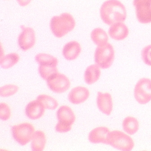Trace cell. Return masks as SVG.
<instances>
[{
	"mask_svg": "<svg viewBox=\"0 0 151 151\" xmlns=\"http://www.w3.org/2000/svg\"><path fill=\"white\" fill-rule=\"evenodd\" d=\"M102 21L108 25L124 22L127 18V10L118 0H108L104 2L100 9Z\"/></svg>",
	"mask_w": 151,
	"mask_h": 151,
	"instance_id": "6da1fadb",
	"label": "cell"
},
{
	"mask_svg": "<svg viewBox=\"0 0 151 151\" xmlns=\"http://www.w3.org/2000/svg\"><path fill=\"white\" fill-rule=\"evenodd\" d=\"M75 26L76 22L73 17L68 13L54 16L50 20V30L53 35L57 38L62 37L71 32Z\"/></svg>",
	"mask_w": 151,
	"mask_h": 151,
	"instance_id": "7a4b0ae2",
	"label": "cell"
},
{
	"mask_svg": "<svg viewBox=\"0 0 151 151\" xmlns=\"http://www.w3.org/2000/svg\"><path fill=\"white\" fill-rule=\"evenodd\" d=\"M107 145L123 151H130L133 149V139L127 134L118 130H112L109 133Z\"/></svg>",
	"mask_w": 151,
	"mask_h": 151,
	"instance_id": "3957f363",
	"label": "cell"
},
{
	"mask_svg": "<svg viewBox=\"0 0 151 151\" xmlns=\"http://www.w3.org/2000/svg\"><path fill=\"white\" fill-rule=\"evenodd\" d=\"M94 62L102 69L109 68L115 58V51L112 45L107 43L98 46L94 53Z\"/></svg>",
	"mask_w": 151,
	"mask_h": 151,
	"instance_id": "277c9868",
	"label": "cell"
},
{
	"mask_svg": "<svg viewBox=\"0 0 151 151\" xmlns=\"http://www.w3.org/2000/svg\"><path fill=\"white\" fill-rule=\"evenodd\" d=\"M12 135L19 145L24 146L31 141L35 132L33 125L29 123H22L11 128Z\"/></svg>",
	"mask_w": 151,
	"mask_h": 151,
	"instance_id": "5b68a950",
	"label": "cell"
},
{
	"mask_svg": "<svg viewBox=\"0 0 151 151\" xmlns=\"http://www.w3.org/2000/svg\"><path fill=\"white\" fill-rule=\"evenodd\" d=\"M134 98L139 104L144 105L151 101V80L147 78L140 79L134 89Z\"/></svg>",
	"mask_w": 151,
	"mask_h": 151,
	"instance_id": "8992f818",
	"label": "cell"
},
{
	"mask_svg": "<svg viewBox=\"0 0 151 151\" xmlns=\"http://www.w3.org/2000/svg\"><path fill=\"white\" fill-rule=\"evenodd\" d=\"M47 86L53 92L62 93L67 91L71 85L70 80L66 76L60 73H56L46 81Z\"/></svg>",
	"mask_w": 151,
	"mask_h": 151,
	"instance_id": "52a82bcc",
	"label": "cell"
},
{
	"mask_svg": "<svg viewBox=\"0 0 151 151\" xmlns=\"http://www.w3.org/2000/svg\"><path fill=\"white\" fill-rule=\"evenodd\" d=\"M136 17L142 24L151 23V0H134Z\"/></svg>",
	"mask_w": 151,
	"mask_h": 151,
	"instance_id": "ba28073f",
	"label": "cell"
},
{
	"mask_svg": "<svg viewBox=\"0 0 151 151\" xmlns=\"http://www.w3.org/2000/svg\"><path fill=\"white\" fill-rule=\"evenodd\" d=\"M22 32L18 37V45L21 50L27 51L35 45L36 35L35 31L31 27L22 26Z\"/></svg>",
	"mask_w": 151,
	"mask_h": 151,
	"instance_id": "9c48e42d",
	"label": "cell"
},
{
	"mask_svg": "<svg viewBox=\"0 0 151 151\" xmlns=\"http://www.w3.org/2000/svg\"><path fill=\"white\" fill-rule=\"evenodd\" d=\"M97 105L100 111L104 114L109 116L113 110L112 97L109 93H98Z\"/></svg>",
	"mask_w": 151,
	"mask_h": 151,
	"instance_id": "30bf717a",
	"label": "cell"
},
{
	"mask_svg": "<svg viewBox=\"0 0 151 151\" xmlns=\"http://www.w3.org/2000/svg\"><path fill=\"white\" fill-rule=\"evenodd\" d=\"M90 96V91L87 88L83 86H77L73 88L69 92L68 99L72 104L78 105L86 101Z\"/></svg>",
	"mask_w": 151,
	"mask_h": 151,
	"instance_id": "8fae6325",
	"label": "cell"
},
{
	"mask_svg": "<svg viewBox=\"0 0 151 151\" xmlns=\"http://www.w3.org/2000/svg\"><path fill=\"white\" fill-rule=\"evenodd\" d=\"M109 129L105 127H99L93 129L89 133L88 139L93 144L107 145Z\"/></svg>",
	"mask_w": 151,
	"mask_h": 151,
	"instance_id": "7c38bea8",
	"label": "cell"
},
{
	"mask_svg": "<svg viewBox=\"0 0 151 151\" xmlns=\"http://www.w3.org/2000/svg\"><path fill=\"white\" fill-rule=\"evenodd\" d=\"M45 109L41 102L36 99L31 101L27 105L25 114L31 120H37L43 116Z\"/></svg>",
	"mask_w": 151,
	"mask_h": 151,
	"instance_id": "4fadbf2b",
	"label": "cell"
},
{
	"mask_svg": "<svg viewBox=\"0 0 151 151\" xmlns=\"http://www.w3.org/2000/svg\"><path fill=\"white\" fill-rule=\"evenodd\" d=\"M58 122L72 127L76 121V116L71 108L66 105L61 106L56 113Z\"/></svg>",
	"mask_w": 151,
	"mask_h": 151,
	"instance_id": "5bb4252c",
	"label": "cell"
},
{
	"mask_svg": "<svg viewBox=\"0 0 151 151\" xmlns=\"http://www.w3.org/2000/svg\"><path fill=\"white\" fill-rule=\"evenodd\" d=\"M81 51V48L79 43L73 41L66 44L63 49L62 54L66 60L73 61L79 56Z\"/></svg>",
	"mask_w": 151,
	"mask_h": 151,
	"instance_id": "9a60e30c",
	"label": "cell"
},
{
	"mask_svg": "<svg viewBox=\"0 0 151 151\" xmlns=\"http://www.w3.org/2000/svg\"><path fill=\"white\" fill-rule=\"evenodd\" d=\"M129 32L128 28L122 22L111 25L109 30L110 37L116 41L124 40L128 36Z\"/></svg>",
	"mask_w": 151,
	"mask_h": 151,
	"instance_id": "2e32d148",
	"label": "cell"
},
{
	"mask_svg": "<svg viewBox=\"0 0 151 151\" xmlns=\"http://www.w3.org/2000/svg\"><path fill=\"white\" fill-rule=\"evenodd\" d=\"M101 76L100 68L96 64L88 66L84 73V80L88 85H92L98 81Z\"/></svg>",
	"mask_w": 151,
	"mask_h": 151,
	"instance_id": "e0dca14e",
	"label": "cell"
},
{
	"mask_svg": "<svg viewBox=\"0 0 151 151\" xmlns=\"http://www.w3.org/2000/svg\"><path fill=\"white\" fill-rule=\"evenodd\" d=\"M31 142V147L32 151H43L46 143V136L44 132L42 130L35 131Z\"/></svg>",
	"mask_w": 151,
	"mask_h": 151,
	"instance_id": "ac0fdd59",
	"label": "cell"
},
{
	"mask_svg": "<svg viewBox=\"0 0 151 151\" xmlns=\"http://www.w3.org/2000/svg\"><path fill=\"white\" fill-rule=\"evenodd\" d=\"M139 127L138 120L133 116H127L123 121V129L129 135L135 134L139 130Z\"/></svg>",
	"mask_w": 151,
	"mask_h": 151,
	"instance_id": "d6986e66",
	"label": "cell"
},
{
	"mask_svg": "<svg viewBox=\"0 0 151 151\" xmlns=\"http://www.w3.org/2000/svg\"><path fill=\"white\" fill-rule=\"evenodd\" d=\"M91 37L93 42L98 46L104 45L108 43V35L102 28L94 29L91 33Z\"/></svg>",
	"mask_w": 151,
	"mask_h": 151,
	"instance_id": "ffe728a7",
	"label": "cell"
},
{
	"mask_svg": "<svg viewBox=\"0 0 151 151\" xmlns=\"http://www.w3.org/2000/svg\"><path fill=\"white\" fill-rule=\"evenodd\" d=\"M19 56L16 53H12L1 57L0 65L4 69H9L19 62Z\"/></svg>",
	"mask_w": 151,
	"mask_h": 151,
	"instance_id": "44dd1931",
	"label": "cell"
},
{
	"mask_svg": "<svg viewBox=\"0 0 151 151\" xmlns=\"http://www.w3.org/2000/svg\"><path fill=\"white\" fill-rule=\"evenodd\" d=\"M57 65L55 64H42L39 65L38 72L41 78L47 81L52 75L58 73Z\"/></svg>",
	"mask_w": 151,
	"mask_h": 151,
	"instance_id": "7402d4cb",
	"label": "cell"
},
{
	"mask_svg": "<svg viewBox=\"0 0 151 151\" xmlns=\"http://www.w3.org/2000/svg\"><path fill=\"white\" fill-rule=\"evenodd\" d=\"M36 99L41 102L45 109H55L59 105L58 101L55 98L46 94H40Z\"/></svg>",
	"mask_w": 151,
	"mask_h": 151,
	"instance_id": "603a6c76",
	"label": "cell"
},
{
	"mask_svg": "<svg viewBox=\"0 0 151 151\" xmlns=\"http://www.w3.org/2000/svg\"><path fill=\"white\" fill-rule=\"evenodd\" d=\"M35 60L39 65L42 64H55L58 65V60L56 58L45 53H40L36 55Z\"/></svg>",
	"mask_w": 151,
	"mask_h": 151,
	"instance_id": "cb8c5ba5",
	"label": "cell"
},
{
	"mask_svg": "<svg viewBox=\"0 0 151 151\" xmlns=\"http://www.w3.org/2000/svg\"><path fill=\"white\" fill-rule=\"evenodd\" d=\"M19 91V87L13 84H9L0 88V96L2 97H8L15 94Z\"/></svg>",
	"mask_w": 151,
	"mask_h": 151,
	"instance_id": "d4e9b609",
	"label": "cell"
},
{
	"mask_svg": "<svg viewBox=\"0 0 151 151\" xmlns=\"http://www.w3.org/2000/svg\"><path fill=\"white\" fill-rule=\"evenodd\" d=\"M11 116V110L9 106L5 103L0 104V118L2 121L8 120Z\"/></svg>",
	"mask_w": 151,
	"mask_h": 151,
	"instance_id": "484cf974",
	"label": "cell"
},
{
	"mask_svg": "<svg viewBox=\"0 0 151 151\" xmlns=\"http://www.w3.org/2000/svg\"><path fill=\"white\" fill-rule=\"evenodd\" d=\"M141 57L146 65L151 66V45L144 47L141 51Z\"/></svg>",
	"mask_w": 151,
	"mask_h": 151,
	"instance_id": "4316f807",
	"label": "cell"
},
{
	"mask_svg": "<svg viewBox=\"0 0 151 151\" xmlns=\"http://www.w3.org/2000/svg\"><path fill=\"white\" fill-rule=\"evenodd\" d=\"M72 127L71 126L64 125L58 122L55 127V129L56 132L60 133H65L70 131L72 129Z\"/></svg>",
	"mask_w": 151,
	"mask_h": 151,
	"instance_id": "83f0119b",
	"label": "cell"
},
{
	"mask_svg": "<svg viewBox=\"0 0 151 151\" xmlns=\"http://www.w3.org/2000/svg\"><path fill=\"white\" fill-rule=\"evenodd\" d=\"M18 4L22 7H25L29 5L32 0H17Z\"/></svg>",
	"mask_w": 151,
	"mask_h": 151,
	"instance_id": "f1b7e54d",
	"label": "cell"
}]
</instances>
